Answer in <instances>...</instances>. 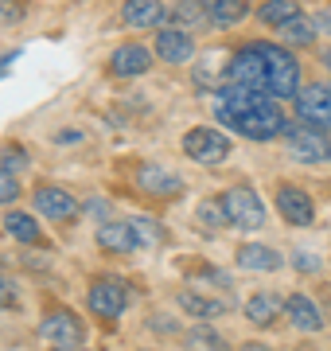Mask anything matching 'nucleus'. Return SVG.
Wrapping results in <instances>:
<instances>
[{"mask_svg":"<svg viewBox=\"0 0 331 351\" xmlns=\"http://www.w3.org/2000/svg\"><path fill=\"white\" fill-rule=\"evenodd\" d=\"M226 82L273 94L277 101L296 98V94H300V63H296L293 51H284L280 43L254 39V43H242V47L230 51Z\"/></svg>","mask_w":331,"mask_h":351,"instance_id":"1","label":"nucleus"},{"mask_svg":"<svg viewBox=\"0 0 331 351\" xmlns=\"http://www.w3.org/2000/svg\"><path fill=\"white\" fill-rule=\"evenodd\" d=\"M215 121L250 141H273L289 125L273 94L238 86V82H218L215 86Z\"/></svg>","mask_w":331,"mask_h":351,"instance_id":"2","label":"nucleus"},{"mask_svg":"<svg viewBox=\"0 0 331 351\" xmlns=\"http://www.w3.org/2000/svg\"><path fill=\"white\" fill-rule=\"evenodd\" d=\"M218 199L226 207L230 226H238V230H257V226H265V203H261V195H257L250 184H234V188H226Z\"/></svg>","mask_w":331,"mask_h":351,"instance_id":"3","label":"nucleus"},{"mask_svg":"<svg viewBox=\"0 0 331 351\" xmlns=\"http://www.w3.org/2000/svg\"><path fill=\"white\" fill-rule=\"evenodd\" d=\"M280 141L289 145V152H293L296 160H304V164H323V160H331V137L323 133V129H316V125L293 121V125H284Z\"/></svg>","mask_w":331,"mask_h":351,"instance_id":"4","label":"nucleus"},{"mask_svg":"<svg viewBox=\"0 0 331 351\" xmlns=\"http://www.w3.org/2000/svg\"><path fill=\"white\" fill-rule=\"evenodd\" d=\"M179 145H183V152H187L195 164H222L230 156V149H234L226 133H222V129H211V125L187 129Z\"/></svg>","mask_w":331,"mask_h":351,"instance_id":"5","label":"nucleus"},{"mask_svg":"<svg viewBox=\"0 0 331 351\" xmlns=\"http://www.w3.org/2000/svg\"><path fill=\"white\" fill-rule=\"evenodd\" d=\"M39 336H43V343H51L55 351H75V348H82V339H86V324H82L70 308H55V313L43 316Z\"/></svg>","mask_w":331,"mask_h":351,"instance_id":"6","label":"nucleus"},{"mask_svg":"<svg viewBox=\"0 0 331 351\" xmlns=\"http://www.w3.org/2000/svg\"><path fill=\"white\" fill-rule=\"evenodd\" d=\"M86 308L94 316H102V320H117L129 308V285L117 281V277H98L86 289Z\"/></svg>","mask_w":331,"mask_h":351,"instance_id":"7","label":"nucleus"},{"mask_svg":"<svg viewBox=\"0 0 331 351\" xmlns=\"http://www.w3.org/2000/svg\"><path fill=\"white\" fill-rule=\"evenodd\" d=\"M293 101H296V121L331 133V86H304Z\"/></svg>","mask_w":331,"mask_h":351,"instance_id":"8","label":"nucleus"},{"mask_svg":"<svg viewBox=\"0 0 331 351\" xmlns=\"http://www.w3.org/2000/svg\"><path fill=\"white\" fill-rule=\"evenodd\" d=\"M31 207H36L43 219H51V223H70L78 215V199L70 191L55 188V184H39V188L31 191Z\"/></svg>","mask_w":331,"mask_h":351,"instance_id":"9","label":"nucleus"},{"mask_svg":"<svg viewBox=\"0 0 331 351\" xmlns=\"http://www.w3.org/2000/svg\"><path fill=\"white\" fill-rule=\"evenodd\" d=\"M153 51H156L160 63L179 66V63H191L195 59V39H191V32H183V27H160Z\"/></svg>","mask_w":331,"mask_h":351,"instance_id":"10","label":"nucleus"},{"mask_svg":"<svg viewBox=\"0 0 331 351\" xmlns=\"http://www.w3.org/2000/svg\"><path fill=\"white\" fill-rule=\"evenodd\" d=\"M277 211L289 226H312L316 223V203L304 188H293V184H280L277 188Z\"/></svg>","mask_w":331,"mask_h":351,"instance_id":"11","label":"nucleus"},{"mask_svg":"<svg viewBox=\"0 0 331 351\" xmlns=\"http://www.w3.org/2000/svg\"><path fill=\"white\" fill-rule=\"evenodd\" d=\"M153 59L156 55L148 47H140V43H117V51L109 55V71L117 78H137L153 66Z\"/></svg>","mask_w":331,"mask_h":351,"instance_id":"12","label":"nucleus"},{"mask_svg":"<svg viewBox=\"0 0 331 351\" xmlns=\"http://www.w3.org/2000/svg\"><path fill=\"white\" fill-rule=\"evenodd\" d=\"M98 246L105 254H133L140 246V234L137 226L125 223V219H109V223L98 226Z\"/></svg>","mask_w":331,"mask_h":351,"instance_id":"13","label":"nucleus"},{"mask_svg":"<svg viewBox=\"0 0 331 351\" xmlns=\"http://www.w3.org/2000/svg\"><path fill=\"white\" fill-rule=\"evenodd\" d=\"M234 262H238V269H246V274H277L280 265V254L273 250V246H261V242H242L238 246V254H234Z\"/></svg>","mask_w":331,"mask_h":351,"instance_id":"14","label":"nucleus"},{"mask_svg":"<svg viewBox=\"0 0 331 351\" xmlns=\"http://www.w3.org/2000/svg\"><path fill=\"white\" fill-rule=\"evenodd\" d=\"M121 20L129 27H160L168 20L164 0H125L121 4Z\"/></svg>","mask_w":331,"mask_h":351,"instance_id":"15","label":"nucleus"},{"mask_svg":"<svg viewBox=\"0 0 331 351\" xmlns=\"http://www.w3.org/2000/svg\"><path fill=\"white\" fill-rule=\"evenodd\" d=\"M284 313H289L296 332H319V328H323V316H319L316 301H312L308 293H293V297L284 301Z\"/></svg>","mask_w":331,"mask_h":351,"instance_id":"16","label":"nucleus"},{"mask_svg":"<svg viewBox=\"0 0 331 351\" xmlns=\"http://www.w3.org/2000/svg\"><path fill=\"white\" fill-rule=\"evenodd\" d=\"M179 308L195 320H218V316L230 313L226 301H218V297H207V293H179Z\"/></svg>","mask_w":331,"mask_h":351,"instance_id":"17","label":"nucleus"},{"mask_svg":"<svg viewBox=\"0 0 331 351\" xmlns=\"http://www.w3.org/2000/svg\"><path fill=\"white\" fill-rule=\"evenodd\" d=\"M280 308H284V301H280L277 293H254L250 301H246V320L250 324H257V328H265V324H273L280 316Z\"/></svg>","mask_w":331,"mask_h":351,"instance_id":"18","label":"nucleus"},{"mask_svg":"<svg viewBox=\"0 0 331 351\" xmlns=\"http://www.w3.org/2000/svg\"><path fill=\"white\" fill-rule=\"evenodd\" d=\"M215 27H234L250 16V0H203Z\"/></svg>","mask_w":331,"mask_h":351,"instance_id":"19","label":"nucleus"},{"mask_svg":"<svg viewBox=\"0 0 331 351\" xmlns=\"http://www.w3.org/2000/svg\"><path fill=\"white\" fill-rule=\"evenodd\" d=\"M4 230H8V239H16L20 246H39V242H43V230H39V223L27 211H8L4 215Z\"/></svg>","mask_w":331,"mask_h":351,"instance_id":"20","label":"nucleus"},{"mask_svg":"<svg viewBox=\"0 0 331 351\" xmlns=\"http://www.w3.org/2000/svg\"><path fill=\"white\" fill-rule=\"evenodd\" d=\"M140 191H148V195H179L183 191V180L172 172H164V168H144V172L137 176Z\"/></svg>","mask_w":331,"mask_h":351,"instance_id":"21","label":"nucleus"},{"mask_svg":"<svg viewBox=\"0 0 331 351\" xmlns=\"http://www.w3.org/2000/svg\"><path fill=\"white\" fill-rule=\"evenodd\" d=\"M316 32H319V24L312 20V16H304V12L277 27V36L284 39V43H293V47H312V43H316Z\"/></svg>","mask_w":331,"mask_h":351,"instance_id":"22","label":"nucleus"},{"mask_svg":"<svg viewBox=\"0 0 331 351\" xmlns=\"http://www.w3.org/2000/svg\"><path fill=\"white\" fill-rule=\"evenodd\" d=\"M183 351H230V343H226L222 332H215V328L203 320V324L187 328V336H183Z\"/></svg>","mask_w":331,"mask_h":351,"instance_id":"23","label":"nucleus"},{"mask_svg":"<svg viewBox=\"0 0 331 351\" xmlns=\"http://www.w3.org/2000/svg\"><path fill=\"white\" fill-rule=\"evenodd\" d=\"M293 16H300V4H296V0H265V4H257V20L265 27L289 24Z\"/></svg>","mask_w":331,"mask_h":351,"instance_id":"24","label":"nucleus"},{"mask_svg":"<svg viewBox=\"0 0 331 351\" xmlns=\"http://www.w3.org/2000/svg\"><path fill=\"white\" fill-rule=\"evenodd\" d=\"M172 16H176V27H183V32L211 24V16H207V4H203V0H179Z\"/></svg>","mask_w":331,"mask_h":351,"instance_id":"25","label":"nucleus"},{"mask_svg":"<svg viewBox=\"0 0 331 351\" xmlns=\"http://www.w3.org/2000/svg\"><path fill=\"white\" fill-rule=\"evenodd\" d=\"M195 223L203 226V230H207V226H211V230H222V226H230L222 199H207V203H199V211H195Z\"/></svg>","mask_w":331,"mask_h":351,"instance_id":"26","label":"nucleus"},{"mask_svg":"<svg viewBox=\"0 0 331 351\" xmlns=\"http://www.w3.org/2000/svg\"><path fill=\"white\" fill-rule=\"evenodd\" d=\"M27 164H31V156H27L24 149H16V145H4V149H0V168H8V172H24Z\"/></svg>","mask_w":331,"mask_h":351,"instance_id":"27","label":"nucleus"},{"mask_svg":"<svg viewBox=\"0 0 331 351\" xmlns=\"http://www.w3.org/2000/svg\"><path fill=\"white\" fill-rule=\"evenodd\" d=\"M16 199H20V180H16V172L0 168V203H16Z\"/></svg>","mask_w":331,"mask_h":351,"instance_id":"28","label":"nucleus"},{"mask_svg":"<svg viewBox=\"0 0 331 351\" xmlns=\"http://www.w3.org/2000/svg\"><path fill=\"white\" fill-rule=\"evenodd\" d=\"M24 20V0H0V24L12 27Z\"/></svg>","mask_w":331,"mask_h":351,"instance_id":"29","label":"nucleus"},{"mask_svg":"<svg viewBox=\"0 0 331 351\" xmlns=\"http://www.w3.org/2000/svg\"><path fill=\"white\" fill-rule=\"evenodd\" d=\"M16 304H20V289H16L12 277L0 274V308H16Z\"/></svg>","mask_w":331,"mask_h":351,"instance_id":"30","label":"nucleus"},{"mask_svg":"<svg viewBox=\"0 0 331 351\" xmlns=\"http://www.w3.org/2000/svg\"><path fill=\"white\" fill-rule=\"evenodd\" d=\"M133 226H137V234H140V246H156L160 242V226L148 223V219H133Z\"/></svg>","mask_w":331,"mask_h":351,"instance_id":"31","label":"nucleus"},{"mask_svg":"<svg viewBox=\"0 0 331 351\" xmlns=\"http://www.w3.org/2000/svg\"><path fill=\"white\" fill-rule=\"evenodd\" d=\"M203 281H207V285H218V289H230V285H234V277H230V274H218V265H207V269H203Z\"/></svg>","mask_w":331,"mask_h":351,"instance_id":"32","label":"nucleus"},{"mask_svg":"<svg viewBox=\"0 0 331 351\" xmlns=\"http://www.w3.org/2000/svg\"><path fill=\"white\" fill-rule=\"evenodd\" d=\"M293 265L300 269V274H319V258H316V254H296Z\"/></svg>","mask_w":331,"mask_h":351,"instance_id":"33","label":"nucleus"},{"mask_svg":"<svg viewBox=\"0 0 331 351\" xmlns=\"http://www.w3.org/2000/svg\"><path fill=\"white\" fill-rule=\"evenodd\" d=\"M86 211H90V215H98V219H105L109 203H105V199H90V203H86Z\"/></svg>","mask_w":331,"mask_h":351,"instance_id":"34","label":"nucleus"},{"mask_svg":"<svg viewBox=\"0 0 331 351\" xmlns=\"http://www.w3.org/2000/svg\"><path fill=\"white\" fill-rule=\"evenodd\" d=\"M75 141H82V133H78V129H66V133H59V145H75Z\"/></svg>","mask_w":331,"mask_h":351,"instance_id":"35","label":"nucleus"},{"mask_svg":"<svg viewBox=\"0 0 331 351\" xmlns=\"http://www.w3.org/2000/svg\"><path fill=\"white\" fill-rule=\"evenodd\" d=\"M238 351H273V348H269V343H257V339H250V343H242Z\"/></svg>","mask_w":331,"mask_h":351,"instance_id":"36","label":"nucleus"},{"mask_svg":"<svg viewBox=\"0 0 331 351\" xmlns=\"http://www.w3.org/2000/svg\"><path fill=\"white\" fill-rule=\"evenodd\" d=\"M316 24H319V27H323V32H331V12H328V16H319Z\"/></svg>","mask_w":331,"mask_h":351,"instance_id":"37","label":"nucleus"},{"mask_svg":"<svg viewBox=\"0 0 331 351\" xmlns=\"http://www.w3.org/2000/svg\"><path fill=\"white\" fill-rule=\"evenodd\" d=\"M319 59H323V66L331 71V51H319Z\"/></svg>","mask_w":331,"mask_h":351,"instance_id":"38","label":"nucleus"},{"mask_svg":"<svg viewBox=\"0 0 331 351\" xmlns=\"http://www.w3.org/2000/svg\"><path fill=\"white\" fill-rule=\"evenodd\" d=\"M75 351H82V348H75Z\"/></svg>","mask_w":331,"mask_h":351,"instance_id":"39","label":"nucleus"}]
</instances>
